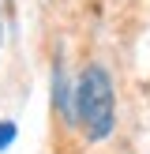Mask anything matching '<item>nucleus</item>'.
I'll use <instances>...</instances> for the list:
<instances>
[{"label":"nucleus","mask_w":150,"mask_h":154,"mask_svg":"<svg viewBox=\"0 0 150 154\" xmlns=\"http://www.w3.org/2000/svg\"><path fill=\"white\" fill-rule=\"evenodd\" d=\"M112 109H116V102H112L109 72L90 64L79 75V120H82L90 139H105L112 132Z\"/></svg>","instance_id":"obj_1"},{"label":"nucleus","mask_w":150,"mask_h":154,"mask_svg":"<svg viewBox=\"0 0 150 154\" xmlns=\"http://www.w3.org/2000/svg\"><path fill=\"white\" fill-rule=\"evenodd\" d=\"M11 139H15V124H11V120H4V124H0V150H4Z\"/></svg>","instance_id":"obj_2"}]
</instances>
